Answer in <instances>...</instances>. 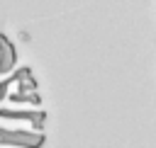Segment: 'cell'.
Here are the masks:
<instances>
[{
  "instance_id": "6da1fadb",
  "label": "cell",
  "mask_w": 156,
  "mask_h": 148,
  "mask_svg": "<svg viewBox=\"0 0 156 148\" xmlns=\"http://www.w3.org/2000/svg\"><path fill=\"white\" fill-rule=\"evenodd\" d=\"M12 63H15V49L5 36H0V73H7Z\"/></svg>"
}]
</instances>
